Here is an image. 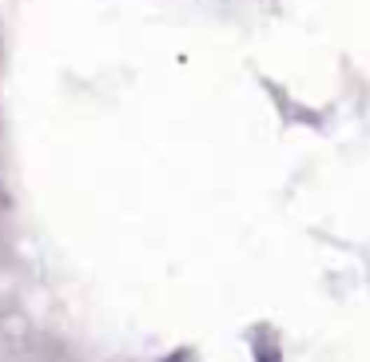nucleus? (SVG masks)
Instances as JSON below:
<instances>
[]
</instances>
